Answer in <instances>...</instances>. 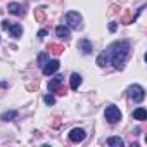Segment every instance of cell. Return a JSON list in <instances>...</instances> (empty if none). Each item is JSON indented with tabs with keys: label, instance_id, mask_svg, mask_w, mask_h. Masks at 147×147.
<instances>
[{
	"label": "cell",
	"instance_id": "6da1fadb",
	"mask_svg": "<svg viewBox=\"0 0 147 147\" xmlns=\"http://www.w3.org/2000/svg\"><path fill=\"white\" fill-rule=\"evenodd\" d=\"M128 52H130V43L126 40H118V42L111 43L104 54L107 55V59L113 62V66L116 69H123V64L128 57Z\"/></svg>",
	"mask_w": 147,
	"mask_h": 147
},
{
	"label": "cell",
	"instance_id": "7a4b0ae2",
	"mask_svg": "<svg viewBox=\"0 0 147 147\" xmlns=\"http://www.w3.org/2000/svg\"><path fill=\"white\" fill-rule=\"evenodd\" d=\"M66 23H67V26L73 28V30H80V28H82V16H80L76 11H69V12L66 14Z\"/></svg>",
	"mask_w": 147,
	"mask_h": 147
},
{
	"label": "cell",
	"instance_id": "3957f363",
	"mask_svg": "<svg viewBox=\"0 0 147 147\" xmlns=\"http://www.w3.org/2000/svg\"><path fill=\"white\" fill-rule=\"evenodd\" d=\"M128 97L133 102H142L144 97H145V92L140 85H131V87H128Z\"/></svg>",
	"mask_w": 147,
	"mask_h": 147
},
{
	"label": "cell",
	"instance_id": "277c9868",
	"mask_svg": "<svg viewBox=\"0 0 147 147\" xmlns=\"http://www.w3.org/2000/svg\"><path fill=\"white\" fill-rule=\"evenodd\" d=\"M104 116L109 123H118L121 119V111L116 107V106H107L106 111H104Z\"/></svg>",
	"mask_w": 147,
	"mask_h": 147
},
{
	"label": "cell",
	"instance_id": "5b68a950",
	"mask_svg": "<svg viewBox=\"0 0 147 147\" xmlns=\"http://www.w3.org/2000/svg\"><path fill=\"white\" fill-rule=\"evenodd\" d=\"M49 90H50V92H57L59 95H64V94H66V88L62 87V76H61V75H57L55 78L50 80V83H49Z\"/></svg>",
	"mask_w": 147,
	"mask_h": 147
},
{
	"label": "cell",
	"instance_id": "8992f818",
	"mask_svg": "<svg viewBox=\"0 0 147 147\" xmlns=\"http://www.w3.org/2000/svg\"><path fill=\"white\" fill-rule=\"evenodd\" d=\"M85 137H87V133H85L83 128H73V130L69 131V140H71V142H75V144L83 142Z\"/></svg>",
	"mask_w": 147,
	"mask_h": 147
},
{
	"label": "cell",
	"instance_id": "52a82bcc",
	"mask_svg": "<svg viewBox=\"0 0 147 147\" xmlns=\"http://www.w3.org/2000/svg\"><path fill=\"white\" fill-rule=\"evenodd\" d=\"M57 69H59V61H57V59L47 61V62L43 64V75H45V76H50V75H54Z\"/></svg>",
	"mask_w": 147,
	"mask_h": 147
},
{
	"label": "cell",
	"instance_id": "ba28073f",
	"mask_svg": "<svg viewBox=\"0 0 147 147\" xmlns=\"http://www.w3.org/2000/svg\"><path fill=\"white\" fill-rule=\"evenodd\" d=\"M7 11L11 12V14H14V16H24L26 14V9L21 5V4H18V2H11L9 5H7Z\"/></svg>",
	"mask_w": 147,
	"mask_h": 147
},
{
	"label": "cell",
	"instance_id": "9c48e42d",
	"mask_svg": "<svg viewBox=\"0 0 147 147\" xmlns=\"http://www.w3.org/2000/svg\"><path fill=\"white\" fill-rule=\"evenodd\" d=\"M78 49L87 55V54H92V50H94V47H92V42H88L87 38H82L80 42H78Z\"/></svg>",
	"mask_w": 147,
	"mask_h": 147
},
{
	"label": "cell",
	"instance_id": "30bf717a",
	"mask_svg": "<svg viewBox=\"0 0 147 147\" xmlns=\"http://www.w3.org/2000/svg\"><path fill=\"white\" fill-rule=\"evenodd\" d=\"M55 35H57L59 38H62V40H67V38L71 36L69 28H67V26H64V24H61V26H57V28H55Z\"/></svg>",
	"mask_w": 147,
	"mask_h": 147
},
{
	"label": "cell",
	"instance_id": "8fae6325",
	"mask_svg": "<svg viewBox=\"0 0 147 147\" xmlns=\"http://www.w3.org/2000/svg\"><path fill=\"white\" fill-rule=\"evenodd\" d=\"M69 85H71V88H73V90H76V88H78V87L82 85V76L78 75V73H73V75H71Z\"/></svg>",
	"mask_w": 147,
	"mask_h": 147
},
{
	"label": "cell",
	"instance_id": "7c38bea8",
	"mask_svg": "<svg viewBox=\"0 0 147 147\" xmlns=\"http://www.w3.org/2000/svg\"><path fill=\"white\" fill-rule=\"evenodd\" d=\"M7 31H9V33H11V35H12L14 38H19V36L23 35V28H21L19 24H11Z\"/></svg>",
	"mask_w": 147,
	"mask_h": 147
},
{
	"label": "cell",
	"instance_id": "4fadbf2b",
	"mask_svg": "<svg viewBox=\"0 0 147 147\" xmlns=\"http://www.w3.org/2000/svg\"><path fill=\"white\" fill-rule=\"evenodd\" d=\"M133 118L138 119V121H145V119H147V111H145L144 107H138V109L133 111Z\"/></svg>",
	"mask_w": 147,
	"mask_h": 147
},
{
	"label": "cell",
	"instance_id": "5bb4252c",
	"mask_svg": "<svg viewBox=\"0 0 147 147\" xmlns=\"http://www.w3.org/2000/svg\"><path fill=\"white\" fill-rule=\"evenodd\" d=\"M35 19H36V23H43L45 21V7L35 9Z\"/></svg>",
	"mask_w": 147,
	"mask_h": 147
},
{
	"label": "cell",
	"instance_id": "9a60e30c",
	"mask_svg": "<svg viewBox=\"0 0 147 147\" xmlns=\"http://www.w3.org/2000/svg\"><path fill=\"white\" fill-rule=\"evenodd\" d=\"M123 138H119V137H111V138H107V145H111V147H123Z\"/></svg>",
	"mask_w": 147,
	"mask_h": 147
},
{
	"label": "cell",
	"instance_id": "2e32d148",
	"mask_svg": "<svg viewBox=\"0 0 147 147\" xmlns=\"http://www.w3.org/2000/svg\"><path fill=\"white\" fill-rule=\"evenodd\" d=\"M16 116H18V113H16V111H5V113L0 114V119H2V121H12Z\"/></svg>",
	"mask_w": 147,
	"mask_h": 147
},
{
	"label": "cell",
	"instance_id": "e0dca14e",
	"mask_svg": "<svg viewBox=\"0 0 147 147\" xmlns=\"http://www.w3.org/2000/svg\"><path fill=\"white\" fill-rule=\"evenodd\" d=\"M49 50H50L52 54H55V55H61V54L64 52V47L59 45V43H50V45H49Z\"/></svg>",
	"mask_w": 147,
	"mask_h": 147
},
{
	"label": "cell",
	"instance_id": "ac0fdd59",
	"mask_svg": "<svg viewBox=\"0 0 147 147\" xmlns=\"http://www.w3.org/2000/svg\"><path fill=\"white\" fill-rule=\"evenodd\" d=\"M133 14L130 12V11H126L123 16H121V19H119V23H123V24H130V23H133Z\"/></svg>",
	"mask_w": 147,
	"mask_h": 147
},
{
	"label": "cell",
	"instance_id": "d6986e66",
	"mask_svg": "<svg viewBox=\"0 0 147 147\" xmlns=\"http://www.w3.org/2000/svg\"><path fill=\"white\" fill-rule=\"evenodd\" d=\"M107 62H109V59H107V55H106V54H100V55L97 57V64H99L100 67H104Z\"/></svg>",
	"mask_w": 147,
	"mask_h": 147
},
{
	"label": "cell",
	"instance_id": "ffe728a7",
	"mask_svg": "<svg viewBox=\"0 0 147 147\" xmlns=\"http://www.w3.org/2000/svg\"><path fill=\"white\" fill-rule=\"evenodd\" d=\"M43 102H45L47 106H52V104L55 102V99H54V95H50V94H47V95L43 97Z\"/></svg>",
	"mask_w": 147,
	"mask_h": 147
},
{
	"label": "cell",
	"instance_id": "44dd1931",
	"mask_svg": "<svg viewBox=\"0 0 147 147\" xmlns=\"http://www.w3.org/2000/svg\"><path fill=\"white\" fill-rule=\"evenodd\" d=\"M38 62H40V66H43L47 62V54H40L38 55Z\"/></svg>",
	"mask_w": 147,
	"mask_h": 147
},
{
	"label": "cell",
	"instance_id": "7402d4cb",
	"mask_svg": "<svg viewBox=\"0 0 147 147\" xmlns=\"http://www.w3.org/2000/svg\"><path fill=\"white\" fill-rule=\"evenodd\" d=\"M36 88H38V82H33L28 85V90H36Z\"/></svg>",
	"mask_w": 147,
	"mask_h": 147
},
{
	"label": "cell",
	"instance_id": "603a6c76",
	"mask_svg": "<svg viewBox=\"0 0 147 147\" xmlns=\"http://www.w3.org/2000/svg\"><path fill=\"white\" fill-rule=\"evenodd\" d=\"M9 26H11V23H9L7 19H4V21H2V28H4V30H9Z\"/></svg>",
	"mask_w": 147,
	"mask_h": 147
},
{
	"label": "cell",
	"instance_id": "cb8c5ba5",
	"mask_svg": "<svg viewBox=\"0 0 147 147\" xmlns=\"http://www.w3.org/2000/svg\"><path fill=\"white\" fill-rule=\"evenodd\" d=\"M45 36H47V31L45 30H40L38 31V38H45Z\"/></svg>",
	"mask_w": 147,
	"mask_h": 147
},
{
	"label": "cell",
	"instance_id": "d4e9b609",
	"mask_svg": "<svg viewBox=\"0 0 147 147\" xmlns=\"http://www.w3.org/2000/svg\"><path fill=\"white\" fill-rule=\"evenodd\" d=\"M109 30H111V31H116V23H111V24H109Z\"/></svg>",
	"mask_w": 147,
	"mask_h": 147
}]
</instances>
